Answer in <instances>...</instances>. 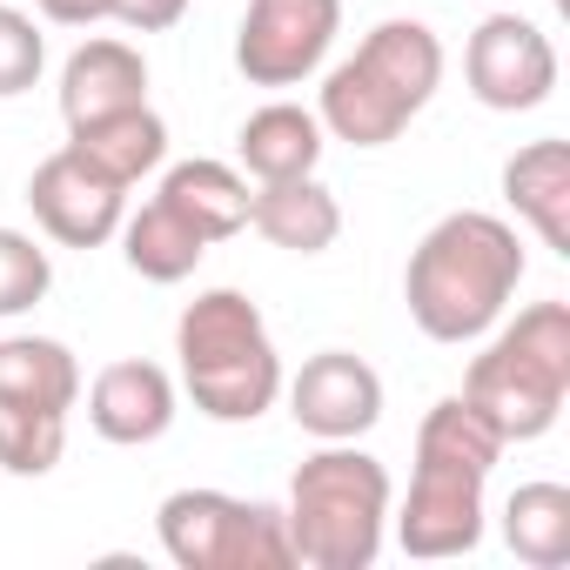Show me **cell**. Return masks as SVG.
<instances>
[{
    "instance_id": "obj_1",
    "label": "cell",
    "mask_w": 570,
    "mask_h": 570,
    "mask_svg": "<svg viewBox=\"0 0 570 570\" xmlns=\"http://www.w3.org/2000/svg\"><path fill=\"white\" fill-rule=\"evenodd\" d=\"M517 282H523L517 228L503 215L456 208L416 242V255L403 268V303L430 343H470L510 309Z\"/></svg>"
},
{
    "instance_id": "obj_2",
    "label": "cell",
    "mask_w": 570,
    "mask_h": 570,
    "mask_svg": "<svg viewBox=\"0 0 570 570\" xmlns=\"http://www.w3.org/2000/svg\"><path fill=\"white\" fill-rule=\"evenodd\" d=\"M436 81H443V41L423 21H383L323 81L316 121L350 148H390L430 108Z\"/></svg>"
},
{
    "instance_id": "obj_3",
    "label": "cell",
    "mask_w": 570,
    "mask_h": 570,
    "mask_svg": "<svg viewBox=\"0 0 570 570\" xmlns=\"http://www.w3.org/2000/svg\"><path fill=\"white\" fill-rule=\"evenodd\" d=\"M289 543L309 570H370L390 530V470L356 443H323L289 483Z\"/></svg>"
},
{
    "instance_id": "obj_4",
    "label": "cell",
    "mask_w": 570,
    "mask_h": 570,
    "mask_svg": "<svg viewBox=\"0 0 570 570\" xmlns=\"http://www.w3.org/2000/svg\"><path fill=\"white\" fill-rule=\"evenodd\" d=\"M175 356L195 410L215 423H255L282 396V356L268 343L262 309L242 289L195 296L175 323Z\"/></svg>"
},
{
    "instance_id": "obj_5",
    "label": "cell",
    "mask_w": 570,
    "mask_h": 570,
    "mask_svg": "<svg viewBox=\"0 0 570 570\" xmlns=\"http://www.w3.org/2000/svg\"><path fill=\"white\" fill-rule=\"evenodd\" d=\"M463 396L503 443H537L570 403V309L530 303L463 376Z\"/></svg>"
},
{
    "instance_id": "obj_6",
    "label": "cell",
    "mask_w": 570,
    "mask_h": 570,
    "mask_svg": "<svg viewBox=\"0 0 570 570\" xmlns=\"http://www.w3.org/2000/svg\"><path fill=\"white\" fill-rule=\"evenodd\" d=\"M161 550L181 570H289L296 543L268 503H242L228 490H175L155 510Z\"/></svg>"
},
{
    "instance_id": "obj_7",
    "label": "cell",
    "mask_w": 570,
    "mask_h": 570,
    "mask_svg": "<svg viewBox=\"0 0 570 570\" xmlns=\"http://www.w3.org/2000/svg\"><path fill=\"white\" fill-rule=\"evenodd\" d=\"M336 28H343V0H248L235 35V68L255 88H296L323 68Z\"/></svg>"
},
{
    "instance_id": "obj_8",
    "label": "cell",
    "mask_w": 570,
    "mask_h": 570,
    "mask_svg": "<svg viewBox=\"0 0 570 570\" xmlns=\"http://www.w3.org/2000/svg\"><path fill=\"white\" fill-rule=\"evenodd\" d=\"M483 483L490 470L450 463V456H416L403 517H396V543L410 557H470L483 543Z\"/></svg>"
},
{
    "instance_id": "obj_9",
    "label": "cell",
    "mask_w": 570,
    "mask_h": 570,
    "mask_svg": "<svg viewBox=\"0 0 570 570\" xmlns=\"http://www.w3.org/2000/svg\"><path fill=\"white\" fill-rule=\"evenodd\" d=\"M463 75H470V95L497 115H523V108H543L550 88H557V48L537 21L523 14H490L470 48H463Z\"/></svg>"
},
{
    "instance_id": "obj_10",
    "label": "cell",
    "mask_w": 570,
    "mask_h": 570,
    "mask_svg": "<svg viewBox=\"0 0 570 570\" xmlns=\"http://www.w3.org/2000/svg\"><path fill=\"white\" fill-rule=\"evenodd\" d=\"M28 208L61 248H101L121 228V215H128V188L108 181L101 168H88L75 148H55L28 175Z\"/></svg>"
},
{
    "instance_id": "obj_11",
    "label": "cell",
    "mask_w": 570,
    "mask_h": 570,
    "mask_svg": "<svg viewBox=\"0 0 570 570\" xmlns=\"http://www.w3.org/2000/svg\"><path fill=\"white\" fill-rule=\"evenodd\" d=\"M289 416L316 436V443H356L363 430L383 423V376L350 356V350H323L296 370L289 383Z\"/></svg>"
},
{
    "instance_id": "obj_12",
    "label": "cell",
    "mask_w": 570,
    "mask_h": 570,
    "mask_svg": "<svg viewBox=\"0 0 570 570\" xmlns=\"http://www.w3.org/2000/svg\"><path fill=\"white\" fill-rule=\"evenodd\" d=\"M88 423L108 443H155L175 423V383L161 363H108L88 390Z\"/></svg>"
},
{
    "instance_id": "obj_13",
    "label": "cell",
    "mask_w": 570,
    "mask_h": 570,
    "mask_svg": "<svg viewBox=\"0 0 570 570\" xmlns=\"http://www.w3.org/2000/svg\"><path fill=\"white\" fill-rule=\"evenodd\" d=\"M148 101V61L141 48L128 41H81L61 68V121L81 128V121H101V115H121V108H141Z\"/></svg>"
},
{
    "instance_id": "obj_14",
    "label": "cell",
    "mask_w": 570,
    "mask_h": 570,
    "mask_svg": "<svg viewBox=\"0 0 570 570\" xmlns=\"http://www.w3.org/2000/svg\"><path fill=\"white\" fill-rule=\"evenodd\" d=\"M81 403V363L55 336H0V410L68 416Z\"/></svg>"
},
{
    "instance_id": "obj_15",
    "label": "cell",
    "mask_w": 570,
    "mask_h": 570,
    "mask_svg": "<svg viewBox=\"0 0 570 570\" xmlns=\"http://www.w3.org/2000/svg\"><path fill=\"white\" fill-rule=\"evenodd\" d=\"M248 228L289 255H323L336 235H343V208L336 195L316 181V175H296V181H262L255 202H248Z\"/></svg>"
},
{
    "instance_id": "obj_16",
    "label": "cell",
    "mask_w": 570,
    "mask_h": 570,
    "mask_svg": "<svg viewBox=\"0 0 570 570\" xmlns=\"http://www.w3.org/2000/svg\"><path fill=\"white\" fill-rule=\"evenodd\" d=\"M503 195L510 208L543 235V248L570 255V141H530L503 161Z\"/></svg>"
},
{
    "instance_id": "obj_17",
    "label": "cell",
    "mask_w": 570,
    "mask_h": 570,
    "mask_svg": "<svg viewBox=\"0 0 570 570\" xmlns=\"http://www.w3.org/2000/svg\"><path fill=\"white\" fill-rule=\"evenodd\" d=\"M68 148H75L88 168H101L108 181L135 188L141 175H155V168L168 161V121L141 101V108H121V115H101V121L68 128Z\"/></svg>"
},
{
    "instance_id": "obj_18",
    "label": "cell",
    "mask_w": 570,
    "mask_h": 570,
    "mask_svg": "<svg viewBox=\"0 0 570 570\" xmlns=\"http://www.w3.org/2000/svg\"><path fill=\"white\" fill-rule=\"evenodd\" d=\"M235 148L255 181H296V175H316V161H323V121L296 101H268L242 121Z\"/></svg>"
},
{
    "instance_id": "obj_19",
    "label": "cell",
    "mask_w": 570,
    "mask_h": 570,
    "mask_svg": "<svg viewBox=\"0 0 570 570\" xmlns=\"http://www.w3.org/2000/svg\"><path fill=\"white\" fill-rule=\"evenodd\" d=\"M155 195H161L208 248L228 242V235H242V228H248V202H255L248 181H242L228 161H175Z\"/></svg>"
},
{
    "instance_id": "obj_20",
    "label": "cell",
    "mask_w": 570,
    "mask_h": 570,
    "mask_svg": "<svg viewBox=\"0 0 570 570\" xmlns=\"http://www.w3.org/2000/svg\"><path fill=\"white\" fill-rule=\"evenodd\" d=\"M121 255H128V268L148 275V282H181V275H195V262L208 255V242L155 195L141 215H121Z\"/></svg>"
},
{
    "instance_id": "obj_21",
    "label": "cell",
    "mask_w": 570,
    "mask_h": 570,
    "mask_svg": "<svg viewBox=\"0 0 570 570\" xmlns=\"http://www.w3.org/2000/svg\"><path fill=\"white\" fill-rule=\"evenodd\" d=\"M503 543L530 570L570 563V490L563 483H517V497L503 503Z\"/></svg>"
},
{
    "instance_id": "obj_22",
    "label": "cell",
    "mask_w": 570,
    "mask_h": 570,
    "mask_svg": "<svg viewBox=\"0 0 570 570\" xmlns=\"http://www.w3.org/2000/svg\"><path fill=\"white\" fill-rule=\"evenodd\" d=\"M68 450V416L41 410H0V470L8 476H48Z\"/></svg>"
},
{
    "instance_id": "obj_23",
    "label": "cell",
    "mask_w": 570,
    "mask_h": 570,
    "mask_svg": "<svg viewBox=\"0 0 570 570\" xmlns=\"http://www.w3.org/2000/svg\"><path fill=\"white\" fill-rule=\"evenodd\" d=\"M55 289V262L35 235L21 228H0V323L8 316H28L41 296Z\"/></svg>"
},
{
    "instance_id": "obj_24",
    "label": "cell",
    "mask_w": 570,
    "mask_h": 570,
    "mask_svg": "<svg viewBox=\"0 0 570 570\" xmlns=\"http://www.w3.org/2000/svg\"><path fill=\"white\" fill-rule=\"evenodd\" d=\"M41 61H48L41 28H35L21 8H0V101H8V95H28V88L41 81Z\"/></svg>"
},
{
    "instance_id": "obj_25",
    "label": "cell",
    "mask_w": 570,
    "mask_h": 570,
    "mask_svg": "<svg viewBox=\"0 0 570 570\" xmlns=\"http://www.w3.org/2000/svg\"><path fill=\"white\" fill-rule=\"evenodd\" d=\"M121 28H135V35H161V28H175L181 14H188V0H115L108 8Z\"/></svg>"
},
{
    "instance_id": "obj_26",
    "label": "cell",
    "mask_w": 570,
    "mask_h": 570,
    "mask_svg": "<svg viewBox=\"0 0 570 570\" xmlns=\"http://www.w3.org/2000/svg\"><path fill=\"white\" fill-rule=\"evenodd\" d=\"M35 8H41L55 28H95V21H108L115 0H35Z\"/></svg>"
}]
</instances>
